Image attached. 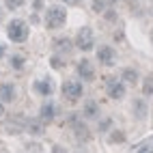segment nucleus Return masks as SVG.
I'll return each mask as SVG.
<instances>
[{
  "label": "nucleus",
  "instance_id": "nucleus-7",
  "mask_svg": "<svg viewBox=\"0 0 153 153\" xmlns=\"http://www.w3.org/2000/svg\"><path fill=\"white\" fill-rule=\"evenodd\" d=\"M78 71H80V76H82L84 80H93V76H95V71H93V67H91L88 60H80Z\"/></svg>",
  "mask_w": 153,
  "mask_h": 153
},
{
  "label": "nucleus",
  "instance_id": "nucleus-18",
  "mask_svg": "<svg viewBox=\"0 0 153 153\" xmlns=\"http://www.w3.org/2000/svg\"><path fill=\"white\" fill-rule=\"evenodd\" d=\"M2 52H4V45H2V43H0V56H2Z\"/></svg>",
  "mask_w": 153,
  "mask_h": 153
},
{
  "label": "nucleus",
  "instance_id": "nucleus-16",
  "mask_svg": "<svg viewBox=\"0 0 153 153\" xmlns=\"http://www.w3.org/2000/svg\"><path fill=\"white\" fill-rule=\"evenodd\" d=\"M112 140L119 142V140H123V136H121V131H114V136H112Z\"/></svg>",
  "mask_w": 153,
  "mask_h": 153
},
{
  "label": "nucleus",
  "instance_id": "nucleus-11",
  "mask_svg": "<svg viewBox=\"0 0 153 153\" xmlns=\"http://www.w3.org/2000/svg\"><path fill=\"white\" fill-rule=\"evenodd\" d=\"M84 114H86V117H97V104H93V101H91V104H86Z\"/></svg>",
  "mask_w": 153,
  "mask_h": 153
},
{
  "label": "nucleus",
  "instance_id": "nucleus-17",
  "mask_svg": "<svg viewBox=\"0 0 153 153\" xmlns=\"http://www.w3.org/2000/svg\"><path fill=\"white\" fill-rule=\"evenodd\" d=\"M0 117H4V106H2V101H0Z\"/></svg>",
  "mask_w": 153,
  "mask_h": 153
},
{
  "label": "nucleus",
  "instance_id": "nucleus-14",
  "mask_svg": "<svg viewBox=\"0 0 153 153\" xmlns=\"http://www.w3.org/2000/svg\"><path fill=\"white\" fill-rule=\"evenodd\" d=\"M145 95H151V78L145 80Z\"/></svg>",
  "mask_w": 153,
  "mask_h": 153
},
{
  "label": "nucleus",
  "instance_id": "nucleus-4",
  "mask_svg": "<svg viewBox=\"0 0 153 153\" xmlns=\"http://www.w3.org/2000/svg\"><path fill=\"white\" fill-rule=\"evenodd\" d=\"M76 45L78 50H91L93 48V30L91 28H82L76 37Z\"/></svg>",
  "mask_w": 153,
  "mask_h": 153
},
{
  "label": "nucleus",
  "instance_id": "nucleus-5",
  "mask_svg": "<svg viewBox=\"0 0 153 153\" xmlns=\"http://www.w3.org/2000/svg\"><path fill=\"white\" fill-rule=\"evenodd\" d=\"M106 91H108V95L112 99H121L125 95V86H123V82H119V80H108V82H106Z\"/></svg>",
  "mask_w": 153,
  "mask_h": 153
},
{
  "label": "nucleus",
  "instance_id": "nucleus-13",
  "mask_svg": "<svg viewBox=\"0 0 153 153\" xmlns=\"http://www.w3.org/2000/svg\"><path fill=\"white\" fill-rule=\"evenodd\" d=\"M37 91L45 95V93H50V84H45V82H39V84H37Z\"/></svg>",
  "mask_w": 153,
  "mask_h": 153
},
{
  "label": "nucleus",
  "instance_id": "nucleus-1",
  "mask_svg": "<svg viewBox=\"0 0 153 153\" xmlns=\"http://www.w3.org/2000/svg\"><path fill=\"white\" fill-rule=\"evenodd\" d=\"M7 33H9V39H11L13 43H22L28 37V24L24 19H13V22L7 26Z\"/></svg>",
  "mask_w": 153,
  "mask_h": 153
},
{
  "label": "nucleus",
  "instance_id": "nucleus-10",
  "mask_svg": "<svg viewBox=\"0 0 153 153\" xmlns=\"http://www.w3.org/2000/svg\"><path fill=\"white\" fill-rule=\"evenodd\" d=\"M136 80H138V74L134 69H125L123 71V82H136Z\"/></svg>",
  "mask_w": 153,
  "mask_h": 153
},
{
  "label": "nucleus",
  "instance_id": "nucleus-6",
  "mask_svg": "<svg viewBox=\"0 0 153 153\" xmlns=\"http://www.w3.org/2000/svg\"><path fill=\"white\" fill-rule=\"evenodd\" d=\"M97 58H99V63H104V65H112L114 63V50L112 48H99L97 50Z\"/></svg>",
  "mask_w": 153,
  "mask_h": 153
},
{
  "label": "nucleus",
  "instance_id": "nucleus-8",
  "mask_svg": "<svg viewBox=\"0 0 153 153\" xmlns=\"http://www.w3.org/2000/svg\"><path fill=\"white\" fill-rule=\"evenodd\" d=\"M13 97H15V88H13V84H2L0 86V101H13Z\"/></svg>",
  "mask_w": 153,
  "mask_h": 153
},
{
  "label": "nucleus",
  "instance_id": "nucleus-3",
  "mask_svg": "<svg viewBox=\"0 0 153 153\" xmlns=\"http://www.w3.org/2000/svg\"><path fill=\"white\" fill-rule=\"evenodd\" d=\"M63 95H65V99H69V101L80 99V95H82V86H80V82H74V80L65 82V84H63Z\"/></svg>",
  "mask_w": 153,
  "mask_h": 153
},
{
  "label": "nucleus",
  "instance_id": "nucleus-15",
  "mask_svg": "<svg viewBox=\"0 0 153 153\" xmlns=\"http://www.w3.org/2000/svg\"><path fill=\"white\" fill-rule=\"evenodd\" d=\"M30 129H33L35 134H41V131H43V127H41V125H37V123H30Z\"/></svg>",
  "mask_w": 153,
  "mask_h": 153
},
{
  "label": "nucleus",
  "instance_id": "nucleus-12",
  "mask_svg": "<svg viewBox=\"0 0 153 153\" xmlns=\"http://www.w3.org/2000/svg\"><path fill=\"white\" fill-rule=\"evenodd\" d=\"M11 65H13L15 69H22V65H24V56H19V54H15V56L11 58Z\"/></svg>",
  "mask_w": 153,
  "mask_h": 153
},
{
  "label": "nucleus",
  "instance_id": "nucleus-2",
  "mask_svg": "<svg viewBox=\"0 0 153 153\" xmlns=\"http://www.w3.org/2000/svg\"><path fill=\"white\" fill-rule=\"evenodd\" d=\"M65 19H67V11L63 7H52L48 11V15H45V24H48V28H60L65 24Z\"/></svg>",
  "mask_w": 153,
  "mask_h": 153
},
{
  "label": "nucleus",
  "instance_id": "nucleus-9",
  "mask_svg": "<svg viewBox=\"0 0 153 153\" xmlns=\"http://www.w3.org/2000/svg\"><path fill=\"white\" fill-rule=\"evenodd\" d=\"M54 114H56L54 104H43V108H41V119H43V121H50Z\"/></svg>",
  "mask_w": 153,
  "mask_h": 153
}]
</instances>
